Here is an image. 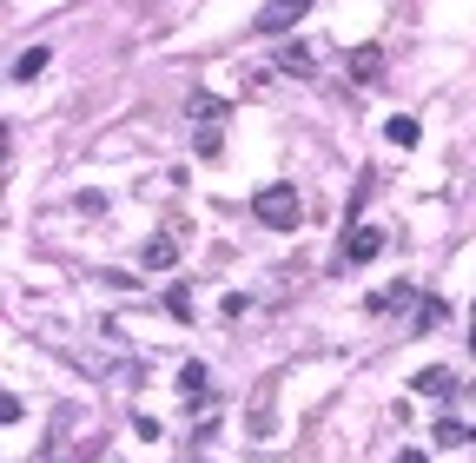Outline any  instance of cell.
I'll use <instances>...</instances> for the list:
<instances>
[{
    "instance_id": "6da1fadb",
    "label": "cell",
    "mask_w": 476,
    "mask_h": 463,
    "mask_svg": "<svg viewBox=\"0 0 476 463\" xmlns=\"http://www.w3.org/2000/svg\"><path fill=\"white\" fill-rule=\"evenodd\" d=\"M251 219H259V226H271V232H298V219H304L298 185H291V179H271V185H259V193H251Z\"/></svg>"
},
{
    "instance_id": "7a4b0ae2",
    "label": "cell",
    "mask_w": 476,
    "mask_h": 463,
    "mask_svg": "<svg viewBox=\"0 0 476 463\" xmlns=\"http://www.w3.org/2000/svg\"><path fill=\"white\" fill-rule=\"evenodd\" d=\"M192 120H199V153L212 159L218 146H226V100L199 93V100H192Z\"/></svg>"
},
{
    "instance_id": "3957f363",
    "label": "cell",
    "mask_w": 476,
    "mask_h": 463,
    "mask_svg": "<svg viewBox=\"0 0 476 463\" xmlns=\"http://www.w3.org/2000/svg\"><path fill=\"white\" fill-rule=\"evenodd\" d=\"M312 7H318V0H265L251 26H259V34H291V26H298L304 14H312Z\"/></svg>"
},
{
    "instance_id": "277c9868",
    "label": "cell",
    "mask_w": 476,
    "mask_h": 463,
    "mask_svg": "<svg viewBox=\"0 0 476 463\" xmlns=\"http://www.w3.org/2000/svg\"><path fill=\"white\" fill-rule=\"evenodd\" d=\"M173 265H179V238L173 232H159V238L139 245V271H173Z\"/></svg>"
},
{
    "instance_id": "5b68a950",
    "label": "cell",
    "mask_w": 476,
    "mask_h": 463,
    "mask_svg": "<svg viewBox=\"0 0 476 463\" xmlns=\"http://www.w3.org/2000/svg\"><path fill=\"white\" fill-rule=\"evenodd\" d=\"M344 73L357 79V87H377V79H384V47H357L344 60Z\"/></svg>"
},
{
    "instance_id": "8992f818",
    "label": "cell",
    "mask_w": 476,
    "mask_h": 463,
    "mask_svg": "<svg viewBox=\"0 0 476 463\" xmlns=\"http://www.w3.org/2000/svg\"><path fill=\"white\" fill-rule=\"evenodd\" d=\"M377 252H384V232H377V226H357V232L344 238V258H351V265H371Z\"/></svg>"
},
{
    "instance_id": "52a82bcc",
    "label": "cell",
    "mask_w": 476,
    "mask_h": 463,
    "mask_svg": "<svg viewBox=\"0 0 476 463\" xmlns=\"http://www.w3.org/2000/svg\"><path fill=\"white\" fill-rule=\"evenodd\" d=\"M179 397H185V404H199V411H212V391H206V364H185V371H179Z\"/></svg>"
},
{
    "instance_id": "ba28073f",
    "label": "cell",
    "mask_w": 476,
    "mask_h": 463,
    "mask_svg": "<svg viewBox=\"0 0 476 463\" xmlns=\"http://www.w3.org/2000/svg\"><path fill=\"white\" fill-rule=\"evenodd\" d=\"M384 140H390V146H404V153H410L417 140H424V126H417L410 113H390V120H384Z\"/></svg>"
},
{
    "instance_id": "9c48e42d",
    "label": "cell",
    "mask_w": 476,
    "mask_h": 463,
    "mask_svg": "<svg viewBox=\"0 0 476 463\" xmlns=\"http://www.w3.org/2000/svg\"><path fill=\"white\" fill-rule=\"evenodd\" d=\"M410 391H430V397H450V371H443V364H430V371H417V377H410Z\"/></svg>"
},
{
    "instance_id": "30bf717a",
    "label": "cell",
    "mask_w": 476,
    "mask_h": 463,
    "mask_svg": "<svg viewBox=\"0 0 476 463\" xmlns=\"http://www.w3.org/2000/svg\"><path fill=\"white\" fill-rule=\"evenodd\" d=\"M40 73H47V47H26L20 60H14V79L26 87V79H40Z\"/></svg>"
},
{
    "instance_id": "8fae6325",
    "label": "cell",
    "mask_w": 476,
    "mask_h": 463,
    "mask_svg": "<svg viewBox=\"0 0 476 463\" xmlns=\"http://www.w3.org/2000/svg\"><path fill=\"white\" fill-rule=\"evenodd\" d=\"M430 324H443V298H424V305H417V331H430Z\"/></svg>"
},
{
    "instance_id": "7c38bea8",
    "label": "cell",
    "mask_w": 476,
    "mask_h": 463,
    "mask_svg": "<svg viewBox=\"0 0 476 463\" xmlns=\"http://www.w3.org/2000/svg\"><path fill=\"white\" fill-rule=\"evenodd\" d=\"M312 60H318V47H291V53H285V73H304Z\"/></svg>"
},
{
    "instance_id": "4fadbf2b",
    "label": "cell",
    "mask_w": 476,
    "mask_h": 463,
    "mask_svg": "<svg viewBox=\"0 0 476 463\" xmlns=\"http://www.w3.org/2000/svg\"><path fill=\"white\" fill-rule=\"evenodd\" d=\"M437 444H463V424L457 417H437Z\"/></svg>"
},
{
    "instance_id": "5bb4252c",
    "label": "cell",
    "mask_w": 476,
    "mask_h": 463,
    "mask_svg": "<svg viewBox=\"0 0 476 463\" xmlns=\"http://www.w3.org/2000/svg\"><path fill=\"white\" fill-rule=\"evenodd\" d=\"M397 463H430V457H424V450H404V457H397Z\"/></svg>"
},
{
    "instance_id": "9a60e30c",
    "label": "cell",
    "mask_w": 476,
    "mask_h": 463,
    "mask_svg": "<svg viewBox=\"0 0 476 463\" xmlns=\"http://www.w3.org/2000/svg\"><path fill=\"white\" fill-rule=\"evenodd\" d=\"M470 351H476V311H470Z\"/></svg>"
},
{
    "instance_id": "2e32d148",
    "label": "cell",
    "mask_w": 476,
    "mask_h": 463,
    "mask_svg": "<svg viewBox=\"0 0 476 463\" xmlns=\"http://www.w3.org/2000/svg\"><path fill=\"white\" fill-rule=\"evenodd\" d=\"M470 437H476V424H470Z\"/></svg>"
}]
</instances>
